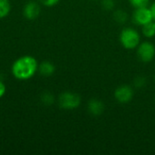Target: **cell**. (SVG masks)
Masks as SVG:
<instances>
[{
  "label": "cell",
  "instance_id": "cell-1",
  "mask_svg": "<svg viewBox=\"0 0 155 155\" xmlns=\"http://www.w3.org/2000/svg\"><path fill=\"white\" fill-rule=\"evenodd\" d=\"M38 61L32 55H23L17 58L11 66L13 76L20 81L33 78L38 72Z\"/></svg>",
  "mask_w": 155,
  "mask_h": 155
},
{
  "label": "cell",
  "instance_id": "cell-2",
  "mask_svg": "<svg viewBox=\"0 0 155 155\" xmlns=\"http://www.w3.org/2000/svg\"><path fill=\"white\" fill-rule=\"evenodd\" d=\"M119 41L124 49L134 50L136 49L142 42L141 34L135 28L132 26H126L121 30L119 35Z\"/></svg>",
  "mask_w": 155,
  "mask_h": 155
},
{
  "label": "cell",
  "instance_id": "cell-3",
  "mask_svg": "<svg viewBox=\"0 0 155 155\" xmlns=\"http://www.w3.org/2000/svg\"><path fill=\"white\" fill-rule=\"evenodd\" d=\"M59 106L64 110H74L82 103V98L78 94L72 92H64L59 94L57 99Z\"/></svg>",
  "mask_w": 155,
  "mask_h": 155
},
{
  "label": "cell",
  "instance_id": "cell-4",
  "mask_svg": "<svg viewBox=\"0 0 155 155\" xmlns=\"http://www.w3.org/2000/svg\"><path fill=\"white\" fill-rule=\"evenodd\" d=\"M136 54L142 63H151L155 57V45L151 41L141 42L136 48Z\"/></svg>",
  "mask_w": 155,
  "mask_h": 155
},
{
  "label": "cell",
  "instance_id": "cell-5",
  "mask_svg": "<svg viewBox=\"0 0 155 155\" xmlns=\"http://www.w3.org/2000/svg\"><path fill=\"white\" fill-rule=\"evenodd\" d=\"M153 20L151 9L149 6L134 8V11L132 15V21L134 25L143 26V25Z\"/></svg>",
  "mask_w": 155,
  "mask_h": 155
},
{
  "label": "cell",
  "instance_id": "cell-6",
  "mask_svg": "<svg viewBox=\"0 0 155 155\" xmlns=\"http://www.w3.org/2000/svg\"><path fill=\"white\" fill-rule=\"evenodd\" d=\"M114 99L116 102L119 104H128L130 103L134 95V88L129 85V84H122L119 85L115 90H114Z\"/></svg>",
  "mask_w": 155,
  "mask_h": 155
},
{
  "label": "cell",
  "instance_id": "cell-7",
  "mask_svg": "<svg viewBox=\"0 0 155 155\" xmlns=\"http://www.w3.org/2000/svg\"><path fill=\"white\" fill-rule=\"evenodd\" d=\"M41 12V7L38 3L35 1H30L26 3L23 9L24 16L28 20H35L36 19Z\"/></svg>",
  "mask_w": 155,
  "mask_h": 155
},
{
  "label": "cell",
  "instance_id": "cell-8",
  "mask_svg": "<svg viewBox=\"0 0 155 155\" xmlns=\"http://www.w3.org/2000/svg\"><path fill=\"white\" fill-rule=\"evenodd\" d=\"M105 109V105L104 102H102L99 99L93 98L88 101L87 103V111L90 114L94 116H99L104 114Z\"/></svg>",
  "mask_w": 155,
  "mask_h": 155
},
{
  "label": "cell",
  "instance_id": "cell-9",
  "mask_svg": "<svg viewBox=\"0 0 155 155\" xmlns=\"http://www.w3.org/2000/svg\"><path fill=\"white\" fill-rule=\"evenodd\" d=\"M38 72L41 75L45 77L52 76L55 72V66L53 63L49 61H44L38 65Z\"/></svg>",
  "mask_w": 155,
  "mask_h": 155
},
{
  "label": "cell",
  "instance_id": "cell-10",
  "mask_svg": "<svg viewBox=\"0 0 155 155\" xmlns=\"http://www.w3.org/2000/svg\"><path fill=\"white\" fill-rule=\"evenodd\" d=\"M142 34L144 37L151 39L155 36V20H153L141 26Z\"/></svg>",
  "mask_w": 155,
  "mask_h": 155
},
{
  "label": "cell",
  "instance_id": "cell-11",
  "mask_svg": "<svg viewBox=\"0 0 155 155\" xmlns=\"http://www.w3.org/2000/svg\"><path fill=\"white\" fill-rule=\"evenodd\" d=\"M113 18H114V20L117 24L124 25L128 21L129 15H128V14L124 9L119 8V9H115L114 11V13H113Z\"/></svg>",
  "mask_w": 155,
  "mask_h": 155
},
{
  "label": "cell",
  "instance_id": "cell-12",
  "mask_svg": "<svg viewBox=\"0 0 155 155\" xmlns=\"http://www.w3.org/2000/svg\"><path fill=\"white\" fill-rule=\"evenodd\" d=\"M11 12V3L9 0H0V19L6 17Z\"/></svg>",
  "mask_w": 155,
  "mask_h": 155
},
{
  "label": "cell",
  "instance_id": "cell-13",
  "mask_svg": "<svg viewBox=\"0 0 155 155\" xmlns=\"http://www.w3.org/2000/svg\"><path fill=\"white\" fill-rule=\"evenodd\" d=\"M147 84L146 77L143 75H138L134 79V86L137 89H142Z\"/></svg>",
  "mask_w": 155,
  "mask_h": 155
},
{
  "label": "cell",
  "instance_id": "cell-14",
  "mask_svg": "<svg viewBox=\"0 0 155 155\" xmlns=\"http://www.w3.org/2000/svg\"><path fill=\"white\" fill-rule=\"evenodd\" d=\"M41 101L45 105H52L54 103V96L51 93L45 92L41 95Z\"/></svg>",
  "mask_w": 155,
  "mask_h": 155
},
{
  "label": "cell",
  "instance_id": "cell-15",
  "mask_svg": "<svg viewBox=\"0 0 155 155\" xmlns=\"http://www.w3.org/2000/svg\"><path fill=\"white\" fill-rule=\"evenodd\" d=\"M128 1L134 8H140V7L149 6L151 0H128Z\"/></svg>",
  "mask_w": 155,
  "mask_h": 155
},
{
  "label": "cell",
  "instance_id": "cell-16",
  "mask_svg": "<svg viewBox=\"0 0 155 155\" xmlns=\"http://www.w3.org/2000/svg\"><path fill=\"white\" fill-rule=\"evenodd\" d=\"M101 5L103 9H104L105 11H112V10H114L115 1L114 0H102Z\"/></svg>",
  "mask_w": 155,
  "mask_h": 155
},
{
  "label": "cell",
  "instance_id": "cell-17",
  "mask_svg": "<svg viewBox=\"0 0 155 155\" xmlns=\"http://www.w3.org/2000/svg\"><path fill=\"white\" fill-rule=\"evenodd\" d=\"M40 3L42 5H44L45 6H47V7H52V6H54L55 5H57L59 3L60 0H39Z\"/></svg>",
  "mask_w": 155,
  "mask_h": 155
},
{
  "label": "cell",
  "instance_id": "cell-18",
  "mask_svg": "<svg viewBox=\"0 0 155 155\" xmlns=\"http://www.w3.org/2000/svg\"><path fill=\"white\" fill-rule=\"evenodd\" d=\"M5 93H6V85L2 80H0V99L5 94Z\"/></svg>",
  "mask_w": 155,
  "mask_h": 155
},
{
  "label": "cell",
  "instance_id": "cell-19",
  "mask_svg": "<svg viewBox=\"0 0 155 155\" xmlns=\"http://www.w3.org/2000/svg\"><path fill=\"white\" fill-rule=\"evenodd\" d=\"M150 9H151L152 15H153V20H155V1L152 3V5H151V6H150Z\"/></svg>",
  "mask_w": 155,
  "mask_h": 155
},
{
  "label": "cell",
  "instance_id": "cell-20",
  "mask_svg": "<svg viewBox=\"0 0 155 155\" xmlns=\"http://www.w3.org/2000/svg\"><path fill=\"white\" fill-rule=\"evenodd\" d=\"M94 1H96V0H94Z\"/></svg>",
  "mask_w": 155,
  "mask_h": 155
}]
</instances>
